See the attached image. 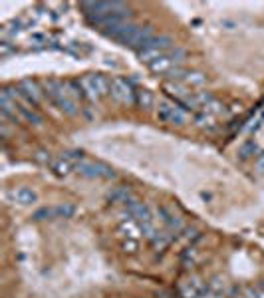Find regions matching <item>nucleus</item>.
<instances>
[{
	"mask_svg": "<svg viewBox=\"0 0 264 298\" xmlns=\"http://www.w3.org/2000/svg\"><path fill=\"white\" fill-rule=\"evenodd\" d=\"M36 159H38L40 163L48 165V163H50V153H46V151H38V153H36Z\"/></svg>",
	"mask_w": 264,
	"mask_h": 298,
	"instance_id": "nucleus-25",
	"label": "nucleus"
},
{
	"mask_svg": "<svg viewBox=\"0 0 264 298\" xmlns=\"http://www.w3.org/2000/svg\"><path fill=\"white\" fill-rule=\"evenodd\" d=\"M32 219L34 221H46V219H56V215H54V207L52 209H48V207H44V209H38L34 215H32Z\"/></svg>",
	"mask_w": 264,
	"mask_h": 298,
	"instance_id": "nucleus-22",
	"label": "nucleus"
},
{
	"mask_svg": "<svg viewBox=\"0 0 264 298\" xmlns=\"http://www.w3.org/2000/svg\"><path fill=\"white\" fill-rule=\"evenodd\" d=\"M76 171L84 177H89V179H113L115 173L111 167L103 165V163H95V161H89V159H84L76 165Z\"/></svg>",
	"mask_w": 264,
	"mask_h": 298,
	"instance_id": "nucleus-7",
	"label": "nucleus"
},
{
	"mask_svg": "<svg viewBox=\"0 0 264 298\" xmlns=\"http://www.w3.org/2000/svg\"><path fill=\"white\" fill-rule=\"evenodd\" d=\"M169 50H173V40L169 38V36H155V38H151L145 46H141L139 50H137V56H139V60L141 62H153V60H157L159 56H163V54H167Z\"/></svg>",
	"mask_w": 264,
	"mask_h": 298,
	"instance_id": "nucleus-3",
	"label": "nucleus"
},
{
	"mask_svg": "<svg viewBox=\"0 0 264 298\" xmlns=\"http://www.w3.org/2000/svg\"><path fill=\"white\" fill-rule=\"evenodd\" d=\"M183 58H185V50L173 48V50H169L167 54L159 56L157 60L149 62L147 66H149V70L155 72V74H171L175 68H179V64L183 62Z\"/></svg>",
	"mask_w": 264,
	"mask_h": 298,
	"instance_id": "nucleus-4",
	"label": "nucleus"
},
{
	"mask_svg": "<svg viewBox=\"0 0 264 298\" xmlns=\"http://www.w3.org/2000/svg\"><path fill=\"white\" fill-rule=\"evenodd\" d=\"M78 84H80V88H82L84 98H88L89 101H95V99H99L101 96L109 94V84H111V82H109L103 74H88V76H84Z\"/></svg>",
	"mask_w": 264,
	"mask_h": 298,
	"instance_id": "nucleus-2",
	"label": "nucleus"
},
{
	"mask_svg": "<svg viewBox=\"0 0 264 298\" xmlns=\"http://www.w3.org/2000/svg\"><path fill=\"white\" fill-rule=\"evenodd\" d=\"M165 90H167V94L173 96L177 101H181V103L193 107V94L189 92L187 86H181V84H173V82H171V84H165Z\"/></svg>",
	"mask_w": 264,
	"mask_h": 298,
	"instance_id": "nucleus-11",
	"label": "nucleus"
},
{
	"mask_svg": "<svg viewBox=\"0 0 264 298\" xmlns=\"http://www.w3.org/2000/svg\"><path fill=\"white\" fill-rule=\"evenodd\" d=\"M157 117H159V121L171 123V125H185L187 123V111L181 105H177L175 101H159Z\"/></svg>",
	"mask_w": 264,
	"mask_h": 298,
	"instance_id": "nucleus-5",
	"label": "nucleus"
},
{
	"mask_svg": "<svg viewBox=\"0 0 264 298\" xmlns=\"http://www.w3.org/2000/svg\"><path fill=\"white\" fill-rule=\"evenodd\" d=\"M254 149H256L254 141H248V143H244V145L240 147V151H238V155H240L242 159H248L250 155H254Z\"/></svg>",
	"mask_w": 264,
	"mask_h": 298,
	"instance_id": "nucleus-23",
	"label": "nucleus"
},
{
	"mask_svg": "<svg viewBox=\"0 0 264 298\" xmlns=\"http://www.w3.org/2000/svg\"><path fill=\"white\" fill-rule=\"evenodd\" d=\"M18 96H22L28 103H38L40 101V98H42V90H40V86L34 82V80H22L20 84H18Z\"/></svg>",
	"mask_w": 264,
	"mask_h": 298,
	"instance_id": "nucleus-8",
	"label": "nucleus"
},
{
	"mask_svg": "<svg viewBox=\"0 0 264 298\" xmlns=\"http://www.w3.org/2000/svg\"><path fill=\"white\" fill-rule=\"evenodd\" d=\"M74 213H76V207L70 205V203H62V205L54 207L56 219H70V217H74Z\"/></svg>",
	"mask_w": 264,
	"mask_h": 298,
	"instance_id": "nucleus-19",
	"label": "nucleus"
},
{
	"mask_svg": "<svg viewBox=\"0 0 264 298\" xmlns=\"http://www.w3.org/2000/svg\"><path fill=\"white\" fill-rule=\"evenodd\" d=\"M254 292H256V298H264V284H260L258 288H254Z\"/></svg>",
	"mask_w": 264,
	"mask_h": 298,
	"instance_id": "nucleus-27",
	"label": "nucleus"
},
{
	"mask_svg": "<svg viewBox=\"0 0 264 298\" xmlns=\"http://www.w3.org/2000/svg\"><path fill=\"white\" fill-rule=\"evenodd\" d=\"M52 169H54V173L56 175H60V177H66V175H70L74 169H76V163H72L70 159H66V157H58L56 161H52Z\"/></svg>",
	"mask_w": 264,
	"mask_h": 298,
	"instance_id": "nucleus-13",
	"label": "nucleus"
},
{
	"mask_svg": "<svg viewBox=\"0 0 264 298\" xmlns=\"http://www.w3.org/2000/svg\"><path fill=\"white\" fill-rule=\"evenodd\" d=\"M185 84L189 88H201L207 84V76L203 72H187L185 74Z\"/></svg>",
	"mask_w": 264,
	"mask_h": 298,
	"instance_id": "nucleus-16",
	"label": "nucleus"
},
{
	"mask_svg": "<svg viewBox=\"0 0 264 298\" xmlns=\"http://www.w3.org/2000/svg\"><path fill=\"white\" fill-rule=\"evenodd\" d=\"M197 123H199L201 127H213V115L201 111V113H197Z\"/></svg>",
	"mask_w": 264,
	"mask_h": 298,
	"instance_id": "nucleus-24",
	"label": "nucleus"
},
{
	"mask_svg": "<svg viewBox=\"0 0 264 298\" xmlns=\"http://www.w3.org/2000/svg\"><path fill=\"white\" fill-rule=\"evenodd\" d=\"M8 197H10L14 203L22 205V207H28V205L38 203V193H36L34 189H30V187H16L14 191L8 193Z\"/></svg>",
	"mask_w": 264,
	"mask_h": 298,
	"instance_id": "nucleus-10",
	"label": "nucleus"
},
{
	"mask_svg": "<svg viewBox=\"0 0 264 298\" xmlns=\"http://www.w3.org/2000/svg\"><path fill=\"white\" fill-rule=\"evenodd\" d=\"M119 233L125 237V239H137V235L141 233V229H139V225L133 221V219H127V221H121L119 223Z\"/></svg>",
	"mask_w": 264,
	"mask_h": 298,
	"instance_id": "nucleus-15",
	"label": "nucleus"
},
{
	"mask_svg": "<svg viewBox=\"0 0 264 298\" xmlns=\"http://www.w3.org/2000/svg\"><path fill=\"white\" fill-rule=\"evenodd\" d=\"M109 201L111 203H129L131 201V193L127 187H115L111 193H109Z\"/></svg>",
	"mask_w": 264,
	"mask_h": 298,
	"instance_id": "nucleus-17",
	"label": "nucleus"
},
{
	"mask_svg": "<svg viewBox=\"0 0 264 298\" xmlns=\"http://www.w3.org/2000/svg\"><path fill=\"white\" fill-rule=\"evenodd\" d=\"M157 215H159V219H161V223L169 229V231H175V233H179L181 229H183V221H181V217L173 211V209H169L167 205H161L159 209H157Z\"/></svg>",
	"mask_w": 264,
	"mask_h": 298,
	"instance_id": "nucleus-9",
	"label": "nucleus"
},
{
	"mask_svg": "<svg viewBox=\"0 0 264 298\" xmlns=\"http://www.w3.org/2000/svg\"><path fill=\"white\" fill-rule=\"evenodd\" d=\"M121 248H123V252L133 254V252L139 250V241H137V239H125V241L121 243Z\"/></svg>",
	"mask_w": 264,
	"mask_h": 298,
	"instance_id": "nucleus-21",
	"label": "nucleus"
},
{
	"mask_svg": "<svg viewBox=\"0 0 264 298\" xmlns=\"http://www.w3.org/2000/svg\"><path fill=\"white\" fill-rule=\"evenodd\" d=\"M181 292H183V298H201L205 294V286L199 280H189L181 288Z\"/></svg>",
	"mask_w": 264,
	"mask_h": 298,
	"instance_id": "nucleus-14",
	"label": "nucleus"
},
{
	"mask_svg": "<svg viewBox=\"0 0 264 298\" xmlns=\"http://www.w3.org/2000/svg\"><path fill=\"white\" fill-rule=\"evenodd\" d=\"M207 298H224V296H222V292H211Z\"/></svg>",
	"mask_w": 264,
	"mask_h": 298,
	"instance_id": "nucleus-28",
	"label": "nucleus"
},
{
	"mask_svg": "<svg viewBox=\"0 0 264 298\" xmlns=\"http://www.w3.org/2000/svg\"><path fill=\"white\" fill-rule=\"evenodd\" d=\"M135 105L139 109H151L155 105V96L149 90H137L135 92Z\"/></svg>",
	"mask_w": 264,
	"mask_h": 298,
	"instance_id": "nucleus-12",
	"label": "nucleus"
},
{
	"mask_svg": "<svg viewBox=\"0 0 264 298\" xmlns=\"http://www.w3.org/2000/svg\"><path fill=\"white\" fill-rule=\"evenodd\" d=\"M10 42H2V44H0V52H2V56H8L10 54Z\"/></svg>",
	"mask_w": 264,
	"mask_h": 298,
	"instance_id": "nucleus-26",
	"label": "nucleus"
},
{
	"mask_svg": "<svg viewBox=\"0 0 264 298\" xmlns=\"http://www.w3.org/2000/svg\"><path fill=\"white\" fill-rule=\"evenodd\" d=\"M149 241H151V245H153L155 248H165V247L169 245V235L163 233V231H155V235H153Z\"/></svg>",
	"mask_w": 264,
	"mask_h": 298,
	"instance_id": "nucleus-20",
	"label": "nucleus"
},
{
	"mask_svg": "<svg viewBox=\"0 0 264 298\" xmlns=\"http://www.w3.org/2000/svg\"><path fill=\"white\" fill-rule=\"evenodd\" d=\"M18 113L24 117V119H28L30 123H34V125H42V115H38L34 109H30V107H22V105H18Z\"/></svg>",
	"mask_w": 264,
	"mask_h": 298,
	"instance_id": "nucleus-18",
	"label": "nucleus"
},
{
	"mask_svg": "<svg viewBox=\"0 0 264 298\" xmlns=\"http://www.w3.org/2000/svg\"><path fill=\"white\" fill-rule=\"evenodd\" d=\"M109 94L115 101L123 103V105H131L135 103V92L131 88V84L125 80V78H111V84H109Z\"/></svg>",
	"mask_w": 264,
	"mask_h": 298,
	"instance_id": "nucleus-6",
	"label": "nucleus"
},
{
	"mask_svg": "<svg viewBox=\"0 0 264 298\" xmlns=\"http://www.w3.org/2000/svg\"><path fill=\"white\" fill-rule=\"evenodd\" d=\"M46 94H48V98H50L66 115H76V113L80 111L78 101H74V99L68 96L64 82L48 80V82H46Z\"/></svg>",
	"mask_w": 264,
	"mask_h": 298,
	"instance_id": "nucleus-1",
	"label": "nucleus"
}]
</instances>
